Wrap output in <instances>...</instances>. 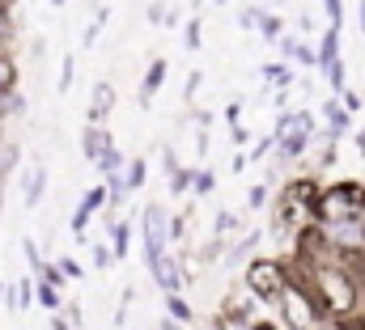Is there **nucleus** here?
<instances>
[{"mask_svg": "<svg viewBox=\"0 0 365 330\" xmlns=\"http://www.w3.org/2000/svg\"><path fill=\"white\" fill-rule=\"evenodd\" d=\"M162 254H166V212L153 203V208H145V258H149V267Z\"/></svg>", "mask_w": 365, "mask_h": 330, "instance_id": "nucleus-1", "label": "nucleus"}, {"mask_svg": "<svg viewBox=\"0 0 365 330\" xmlns=\"http://www.w3.org/2000/svg\"><path fill=\"white\" fill-rule=\"evenodd\" d=\"M60 267H64V275H68V280H81V267H77V262H73V258H64V262H60Z\"/></svg>", "mask_w": 365, "mask_h": 330, "instance_id": "nucleus-19", "label": "nucleus"}, {"mask_svg": "<svg viewBox=\"0 0 365 330\" xmlns=\"http://www.w3.org/2000/svg\"><path fill=\"white\" fill-rule=\"evenodd\" d=\"M187 47H200V21H187Z\"/></svg>", "mask_w": 365, "mask_h": 330, "instance_id": "nucleus-18", "label": "nucleus"}, {"mask_svg": "<svg viewBox=\"0 0 365 330\" xmlns=\"http://www.w3.org/2000/svg\"><path fill=\"white\" fill-rule=\"evenodd\" d=\"M191 186H195V191H200V195H208V191H212V174H208V169H200V174H195V182H191Z\"/></svg>", "mask_w": 365, "mask_h": 330, "instance_id": "nucleus-16", "label": "nucleus"}, {"mask_svg": "<svg viewBox=\"0 0 365 330\" xmlns=\"http://www.w3.org/2000/svg\"><path fill=\"white\" fill-rule=\"evenodd\" d=\"M336 43H340V34L336 30H327V38H323V68H331V64H340V55H336Z\"/></svg>", "mask_w": 365, "mask_h": 330, "instance_id": "nucleus-8", "label": "nucleus"}, {"mask_svg": "<svg viewBox=\"0 0 365 330\" xmlns=\"http://www.w3.org/2000/svg\"><path fill=\"white\" fill-rule=\"evenodd\" d=\"M73 89V55H64V68H60V93Z\"/></svg>", "mask_w": 365, "mask_h": 330, "instance_id": "nucleus-10", "label": "nucleus"}, {"mask_svg": "<svg viewBox=\"0 0 365 330\" xmlns=\"http://www.w3.org/2000/svg\"><path fill=\"white\" fill-rule=\"evenodd\" d=\"M51 330H68V326H64V322H60V318H51Z\"/></svg>", "mask_w": 365, "mask_h": 330, "instance_id": "nucleus-22", "label": "nucleus"}, {"mask_svg": "<svg viewBox=\"0 0 365 330\" xmlns=\"http://www.w3.org/2000/svg\"><path fill=\"white\" fill-rule=\"evenodd\" d=\"M162 330H175V326H162Z\"/></svg>", "mask_w": 365, "mask_h": 330, "instance_id": "nucleus-26", "label": "nucleus"}, {"mask_svg": "<svg viewBox=\"0 0 365 330\" xmlns=\"http://www.w3.org/2000/svg\"><path fill=\"white\" fill-rule=\"evenodd\" d=\"M38 301H43V305H51V309H56V292H51V288H38Z\"/></svg>", "mask_w": 365, "mask_h": 330, "instance_id": "nucleus-21", "label": "nucleus"}, {"mask_svg": "<svg viewBox=\"0 0 365 330\" xmlns=\"http://www.w3.org/2000/svg\"><path fill=\"white\" fill-rule=\"evenodd\" d=\"M361 26H365V0H361Z\"/></svg>", "mask_w": 365, "mask_h": 330, "instance_id": "nucleus-24", "label": "nucleus"}, {"mask_svg": "<svg viewBox=\"0 0 365 330\" xmlns=\"http://www.w3.org/2000/svg\"><path fill=\"white\" fill-rule=\"evenodd\" d=\"M153 280H158V284H162L170 297L182 288V275H179V267H175V258H170V254H162V258L153 262Z\"/></svg>", "mask_w": 365, "mask_h": 330, "instance_id": "nucleus-4", "label": "nucleus"}, {"mask_svg": "<svg viewBox=\"0 0 365 330\" xmlns=\"http://www.w3.org/2000/svg\"><path fill=\"white\" fill-rule=\"evenodd\" d=\"M170 318H175V322H187V318H191V309L182 305L179 297H170Z\"/></svg>", "mask_w": 365, "mask_h": 330, "instance_id": "nucleus-15", "label": "nucleus"}, {"mask_svg": "<svg viewBox=\"0 0 365 330\" xmlns=\"http://www.w3.org/2000/svg\"><path fill=\"white\" fill-rule=\"evenodd\" d=\"M323 110H327V123H331V127H344V123H349V119H344V110H340L336 102H327Z\"/></svg>", "mask_w": 365, "mask_h": 330, "instance_id": "nucleus-13", "label": "nucleus"}, {"mask_svg": "<svg viewBox=\"0 0 365 330\" xmlns=\"http://www.w3.org/2000/svg\"><path fill=\"white\" fill-rule=\"evenodd\" d=\"M102 199H106V191L98 186V191H90L86 199H81V208H77V216H73V229L81 233L86 225H90V216H93V208H102Z\"/></svg>", "mask_w": 365, "mask_h": 330, "instance_id": "nucleus-6", "label": "nucleus"}, {"mask_svg": "<svg viewBox=\"0 0 365 330\" xmlns=\"http://www.w3.org/2000/svg\"><path fill=\"white\" fill-rule=\"evenodd\" d=\"M0 34H9V21H4V17H0Z\"/></svg>", "mask_w": 365, "mask_h": 330, "instance_id": "nucleus-23", "label": "nucleus"}, {"mask_svg": "<svg viewBox=\"0 0 365 330\" xmlns=\"http://www.w3.org/2000/svg\"><path fill=\"white\" fill-rule=\"evenodd\" d=\"M110 106H115V89L102 81L93 85V110H90V127H102V119L110 115Z\"/></svg>", "mask_w": 365, "mask_h": 330, "instance_id": "nucleus-5", "label": "nucleus"}, {"mask_svg": "<svg viewBox=\"0 0 365 330\" xmlns=\"http://www.w3.org/2000/svg\"><path fill=\"white\" fill-rule=\"evenodd\" d=\"M306 140H310V115H284V119H280L276 144H280L289 157H297V153L306 149Z\"/></svg>", "mask_w": 365, "mask_h": 330, "instance_id": "nucleus-2", "label": "nucleus"}, {"mask_svg": "<svg viewBox=\"0 0 365 330\" xmlns=\"http://www.w3.org/2000/svg\"><path fill=\"white\" fill-rule=\"evenodd\" d=\"M93 262H98V267H106V262H110V250H106V246H93Z\"/></svg>", "mask_w": 365, "mask_h": 330, "instance_id": "nucleus-20", "label": "nucleus"}, {"mask_svg": "<svg viewBox=\"0 0 365 330\" xmlns=\"http://www.w3.org/2000/svg\"><path fill=\"white\" fill-rule=\"evenodd\" d=\"M123 182H132V186H140V182H145V161H140V157L128 165V178H123Z\"/></svg>", "mask_w": 365, "mask_h": 330, "instance_id": "nucleus-11", "label": "nucleus"}, {"mask_svg": "<svg viewBox=\"0 0 365 330\" xmlns=\"http://www.w3.org/2000/svg\"><path fill=\"white\" fill-rule=\"evenodd\" d=\"M128 254V225H115V258Z\"/></svg>", "mask_w": 365, "mask_h": 330, "instance_id": "nucleus-12", "label": "nucleus"}, {"mask_svg": "<svg viewBox=\"0 0 365 330\" xmlns=\"http://www.w3.org/2000/svg\"><path fill=\"white\" fill-rule=\"evenodd\" d=\"M162 77H166V64H162V60H158V64H153V68H149V81H145V102H149V97H153V89H158V85H162Z\"/></svg>", "mask_w": 365, "mask_h": 330, "instance_id": "nucleus-9", "label": "nucleus"}, {"mask_svg": "<svg viewBox=\"0 0 365 330\" xmlns=\"http://www.w3.org/2000/svg\"><path fill=\"white\" fill-rule=\"evenodd\" d=\"M264 77L276 85H289V68H280V64H272V68H264Z\"/></svg>", "mask_w": 365, "mask_h": 330, "instance_id": "nucleus-17", "label": "nucleus"}, {"mask_svg": "<svg viewBox=\"0 0 365 330\" xmlns=\"http://www.w3.org/2000/svg\"><path fill=\"white\" fill-rule=\"evenodd\" d=\"M43 191H47V169H43V165H34V169H30V178H26V203L34 208V203L43 199Z\"/></svg>", "mask_w": 365, "mask_h": 330, "instance_id": "nucleus-7", "label": "nucleus"}, {"mask_svg": "<svg viewBox=\"0 0 365 330\" xmlns=\"http://www.w3.org/2000/svg\"><path fill=\"white\" fill-rule=\"evenodd\" d=\"M289 305H293V322H297V326H310V314H306V305H302L297 297H289Z\"/></svg>", "mask_w": 365, "mask_h": 330, "instance_id": "nucleus-14", "label": "nucleus"}, {"mask_svg": "<svg viewBox=\"0 0 365 330\" xmlns=\"http://www.w3.org/2000/svg\"><path fill=\"white\" fill-rule=\"evenodd\" d=\"M86 157L98 161V169L115 174L119 157H115V149H110V132H106V127H86Z\"/></svg>", "mask_w": 365, "mask_h": 330, "instance_id": "nucleus-3", "label": "nucleus"}, {"mask_svg": "<svg viewBox=\"0 0 365 330\" xmlns=\"http://www.w3.org/2000/svg\"><path fill=\"white\" fill-rule=\"evenodd\" d=\"M361 153H365V132H361Z\"/></svg>", "mask_w": 365, "mask_h": 330, "instance_id": "nucleus-25", "label": "nucleus"}]
</instances>
